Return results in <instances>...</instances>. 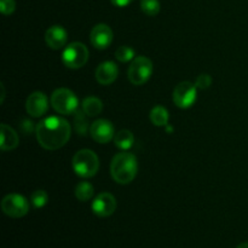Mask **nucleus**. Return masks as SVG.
Instances as JSON below:
<instances>
[{"instance_id":"nucleus-1","label":"nucleus","mask_w":248,"mask_h":248,"mask_svg":"<svg viewBox=\"0 0 248 248\" xmlns=\"http://www.w3.org/2000/svg\"><path fill=\"white\" fill-rule=\"evenodd\" d=\"M36 140L46 150H58L70 140L72 127L61 116H48L41 120L35 127Z\"/></svg>"},{"instance_id":"nucleus-2","label":"nucleus","mask_w":248,"mask_h":248,"mask_svg":"<svg viewBox=\"0 0 248 248\" xmlns=\"http://www.w3.org/2000/svg\"><path fill=\"white\" fill-rule=\"evenodd\" d=\"M138 172V161L132 153L116 154L110 162V174L119 184H130Z\"/></svg>"},{"instance_id":"nucleus-3","label":"nucleus","mask_w":248,"mask_h":248,"mask_svg":"<svg viewBox=\"0 0 248 248\" xmlns=\"http://www.w3.org/2000/svg\"><path fill=\"white\" fill-rule=\"evenodd\" d=\"M73 170L81 178H91L99 170V159L91 149H81L75 153L72 160Z\"/></svg>"},{"instance_id":"nucleus-4","label":"nucleus","mask_w":248,"mask_h":248,"mask_svg":"<svg viewBox=\"0 0 248 248\" xmlns=\"http://www.w3.org/2000/svg\"><path fill=\"white\" fill-rule=\"evenodd\" d=\"M51 104L58 114L70 115L79 108V99L72 90L61 87L55 90L51 94Z\"/></svg>"},{"instance_id":"nucleus-5","label":"nucleus","mask_w":248,"mask_h":248,"mask_svg":"<svg viewBox=\"0 0 248 248\" xmlns=\"http://www.w3.org/2000/svg\"><path fill=\"white\" fill-rule=\"evenodd\" d=\"M153 70H154V65H153L152 61L145 56H138L131 62L130 67H128V80L131 84L136 85V86L144 85L152 77Z\"/></svg>"},{"instance_id":"nucleus-6","label":"nucleus","mask_w":248,"mask_h":248,"mask_svg":"<svg viewBox=\"0 0 248 248\" xmlns=\"http://www.w3.org/2000/svg\"><path fill=\"white\" fill-rule=\"evenodd\" d=\"M89 61V48L82 43L75 41L65 46L62 53L63 64L70 69L82 68Z\"/></svg>"},{"instance_id":"nucleus-7","label":"nucleus","mask_w":248,"mask_h":248,"mask_svg":"<svg viewBox=\"0 0 248 248\" xmlns=\"http://www.w3.org/2000/svg\"><path fill=\"white\" fill-rule=\"evenodd\" d=\"M1 210L11 218H22L29 212V203L19 194H7L1 201Z\"/></svg>"},{"instance_id":"nucleus-8","label":"nucleus","mask_w":248,"mask_h":248,"mask_svg":"<svg viewBox=\"0 0 248 248\" xmlns=\"http://www.w3.org/2000/svg\"><path fill=\"white\" fill-rule=\"evenodd\" d=\"M198 97V87L190 81H182L174 87L173 102L178 108L188 109L193 107Z\"/></svg>"},{"instance_id":"nucleus-9","label":"nucleus","mask_w":248,"mask_h":248,"mask_svg":"<svg viewBox=\"0 0 248 248\" xmlns=\"http://www.w3.org/2000/svg\"><path fill=\"white\" fill-rule=\"evenodd\" d=\"M118 207V202L110 193H101L94 198L92 202V212L97 217L106 218L113 215Z\"/></svg>"},{"instance_id":"nucleus-10","label":"nucleus","mask_w":248,"mask_h":248,"mask_svg":"<svg viewBox=\"0 0 248 248\" xmlns=\"http://www.w3.org/2000/svg\"><path fill=\"white\" fill-rule=\"evenodd\" d=\"M90 135L97 143L106 144V143H109L111 140H114L115 130H114L113 124L109 120L98 119V120L92 123L91 127H90Z\"/></svg>"},{"instance_id":"nucleus-11","label":"nucleus","mask_w":248,"mask_h":248,"mask_svg":"<svg viewBox=\"0 0 248 248\" xmlns=\"http://www.w3.org/2000/svg\"><path fill=\"white\" fill-rule=\"evenodd\" d=\"M114 34L110 27L108 24L99 23L92 28L91 34H90V40L93 47L98 50H106L113 43Z\"/></svg>"},{"instance_id":"nucleus-12","label":"nucleus","mask_w":248,"mask_h":248,"mask_svg":"<svg viewBox=\"0 0 248 248\" xmlns=\"http://www.w3.org/2000/svg\"><path fill=\"white\" fill-rule=\"evenodd\" d=\"M26 110L33 118H40L48 110V99L44 92L35 91L26 101Z\"/></svg>"},{"instance_id":"nucleus-13","label":"nucleus","mask_w":248,"mask_h":248,"mask_svg":"<svg viewBox=\"0 0 248 248\" xmlns=\"http://www.w3.org/2000/svg\"><path fill=\"white\" fill-rule=\"evenodd\" d=\"M68 41V33L62 26H52L45 31V43L52 50L64 47Z\"/></svg>"},{"instance_id":"nucleus-14","label":"nucleus","mask_w":248,"mask_h":248,"mask_svg":"<svg viewBox=\"0 0 248 248\" xmlns=\"http://www.w3.org/2000/svg\"><path fill=\"white\" fill-rule=\"evenodd\" d=\"M119 75V68L111 61L102 62L96 69V80L101 85H111Z\"/></svg>"},{"instance_id":"nucleus-15","label":"nucleus","mask_w":248,"mask_h":248,"mask_svg":"<svg viewBox=\"0 0 248 248\" xmlns=\"http://www.w3.org/2000/svg\"><path fill=\"white\" fill-rule=\"evenodd\" d=\"M0 136H1L0 149L2 152H10V150H14L18 147V135L11 126L6 125V124H1V126H0Z\"/></svg>"},{"instance_id":"nucleus-16","label":"nucleus","mask_w":248,"mask_h":248,"mask_svg":"<svg viewBox=\"0 0 248 248\" xmlns=\"http://www.w3.org/2000/svg\"><path fill=\"white\" fill-rule=\"evenodd\" d=\"M82 113L86 116H97L103 110V103L97 97H86L81 104Z\"/></svg>"},{"instance_id":"nucleus-17","label":"nucleus","mask_w":248,"mask_h":248,"mask_svg":"<svg viewBox=\"0 0 248 248\" xmlns=\"http://www.w3.org/2000/svg\"><path fill=\"white\" fill-rule=\"evenodd\" d=\"M114 143H115L116 147L120 150H126L131 149L133 147V143H135V136L131 131L128 130H120L119 132L115 133V137H114Z\"/></svg>"},{"instance_id":"nucleus-18","label":"nucleus","mask_w":248,"mask_h":248,"mask_svg":"<svg viewBox=\"0 0 248 248\" xmlns=\"http://www.w3.org/2000/svg\"><path fill=\"white\" fill-rule=\"evenodd\" d=\"M150 121H152L153 125L157 126V127H164L169 124L170 114L165 107L162 106H156L152 109L149 114Z\"/></svg>"},{"instance_id":"nucleus-19","label":"nucleus","mask_w":248,"mask_h":248,"mask_svg":"<svg viewBox=\"0 0 248 248\" xmlns=\"http://www.w3.org/2000/svg\"><path fill=\"white\" fill-rule=\"evenodd\" d=\"M94 194V189L91 183L89 182H80L77 186H75V198L81 202H86V201L91 200L92 196Z\"/></svg>"},{"instance_id":"nucleus-20","label":"nucleus","mask_w":248,"mask_h":248,"mask_svg":"<svg viewBox=\"0 0 248 248\" xmlns=\"http://www.w3.org/2000/svg\"><path fill=\"white\" fill-rule=\"evenodd\" d=\"M135 55V50H133L132 47H130V46L126 45L120 46V47H118V50L115 51L116 60L121 63H127L130 62V61H133L136 58Z\"/></svg>"},{"instance_id":"nucleus-21","label":"nucleus","mask_w":248,"mask_h":248,"mask_svg":"<svg viewBox=\"0 0 248 248\" xmlns=\"http://www.w3.org/2000/svg\"><path fill=\"white\" fill-rule=\"evenodd\" d=\"M140 9L148 16H156L160 12V1L159 0H140Z\"/></svg>"},{"instance_id":"nucleus-22","label":"nucleus","mask_w":248,"mask_h":248,"mask_svg":"<svg viewBox=\"0 0 248 248\" xmlns=\"http://www.w3.org/2000/svg\"><path fill=\"white\" fill-rule=\"evenodd\" d=\"M31 202L35 208H43L48 202V195L45 190L39 189L31 195Z\"/></svg>"},{"instance_id":"nucleus-23","label":"nucleus","mask_w":248,"mask_h":248,"mask_svg":"<svg viewBox=\"0 0 248 248\" xmlns=\"http://www.w3.org/2000/svg\"><path fill=\"white\" fill-rule=\"evenodd\" d=\"M16 10V1L15 0H0V11L5 16H10Z\"/></svg>"},{"instance_id":"nucleus-24","label":"nucleus","mask_w":248,"mask_h":248,"mask_svg":"<svg viewBox=\"0 0 248 248\" xmlns=\"http://www.w3.org/2000/svg\"><path fill=\"white\" fill-rule=\"evenodd\" d=\"M212 84V78L208 74H200L198 78H196L195 85L198 89L200 90H206L211 86Z\"/></svg>"},{"instance_id":"nucleus-25","label":"nucleus","mask_w":248,"mask_h":248,"mask_svg":"<svg viewBox=\"0 0 248 248\" xmlns=\"http://www.w3.org/2000/svg\"><path fill=\"white\" fill-rule=\"evenodd\" d=\"M111 4L116 7H126L133 1V0H110Z\"/></svg>"},{"instance_id":"nucleus-26","label":"nucleus","mask_w":248,"mask_h":248,"mask_svg":"<svg viewBox=\"0 0 248 248\" xmlns=\"http://www.w3.org/2000/svg\"><path fill=\"white\" fill-rule=\"evenodd\" d=\"M236 248H248V242H242Z\"/></svg>"}]
</instances>
